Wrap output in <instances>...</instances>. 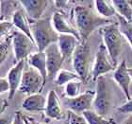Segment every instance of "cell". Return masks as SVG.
<instances>
[{"label":"cell","instance_id":"31","mask_svg":"<svg viewBox=\"0 0 132 124\" xmlns=\"http://www.w3.org/2000/svg\"><path fill=\"white\" fill-rule=\"evenodd\" d=\"M13 124H25L24 119H23V115L19 112H16L15 116L13 119Z\"/></svg>","mask_w":132,"mask_h":124},{"label":"cell","instance_id":"36","mask_svg":"<svg viewBox=\"0 0 132 124\" xmlns=\"http://www.w3.org/2000/svg\"><path fill=\"white\" fill-rule=\"evenodd\" d=\"M1 114H3V112H4V107H7V102L6 101H3L2 100V102H1Z\"/></svg>","mask_w":132,"mask_h":124},{"label":"cell","instance_id":"35","mask_svg":"<svg viewBox=\"0 0 132 124\" xmlns=\"http://www.w3.org/2000/svg\"><path fill=\"white\" fill-rule=\"evenodd\" d=\"M23 119H24V122H25V124H33L32 122L30 121V119H28V118H27V116H23Z\"/></svg>","mask_w":132,"mask_h":124},{"label":"cell","instance_id":"37","mask_svg":"<svg viewBox=\"0 0 132 124\" xmlns=\"http://www.w3.org/2000/svg\"><path fill=\"white\" fill-rule=\"evenodd\" d=\"M28 119H30V121L32 122L33 124H46V123H42V122H39V121H36L35 119H32V118H28Z\"/></svg>","mask_w":132,"mask_h":124},{"label":"cell","instance_id":"34","mask_svg":"<svg viewBox=\"0 0 132 124\" xmlns=\"http://www.w3.org/2000/svg\"><path fill=\"white\" fill-rule=\"evenodd\" d=\"M122 124H132V115H130L127 119H126L124 120V122Z\"/></svg>","mask_w":132,"mask_h":124},{"label":"cell","instance_id":"15","mask_svg":"<svg viewBox=\"0 0 132 124\" xmlns=\"http://www.w3.org/2000/svg\"><path fill=\"white\" fill-rule=\"evenodd\" d=\"M52 24L58 33L73 35L81 43V37H80L79 32L77 30V28L73 27L61 12H55L53 14Z\"/></svg>","mask_w":132,"mask_h":124},{"label":"cell","instance_id":"26","mask_svg":"<svg viewBox=\"0 0 132 124\" xmlns=\"http://www.w3.org/2000/svg\"><path fill=\"white\" fill-rule=\"evenodd\" d=\"M81 81H73L67 83L65 86V95L67 98H75L79 96V91L81 88Z\"/></svg>","mask_w":132,"mask_h":124},{"label":"cell","instance_id":"5","mask_svg":"<svg viewBox=\"0 0 132 124\" xmlns=\"http://www.w3.org/2000/svg\"><path fill=\"white\" fill-rule=\"evenodd\" d=\"M112 106L111 91L104 76H100L96 80V91L94 100V110L98 115L107 116Z\"/></svg>","mask_w":132,"mask_h":124},{"label":"cell","instance_id":"24","mask_svg":"<svg viewBox=\"0 0 132 124\" xmlns=\"http://www.w3.org/2000/svg\"><path fill=\"white\" fill-rule=\"evenodd\" d=\"M118 21L120 32L122 33V35H124L128 40L130 46L132 47V23L127 21L120 15H118Z\"/></svg>","mask_w":132,"mask_h":124},{"label":"cell","instance_id":"33","mask_svg":"<svg viewBox=\"0 0 132 124\" xmlns=\"http://www.w3.org/2000/svg\"><path fill=\"white\" fill-rule=\"evenodd\" d=\"M55 5L57 8H65L66 6H67V4H68V1H66V0H59V1H55Z\"/></svg>","mask_w":132,"mask_h":124},{"label":"cell","instance_id":"28","mask_svg":"<svg viewBox=\"0 0 132 124\" xmlns=\"http://www.w3.org/2000/svg\"><path fill=\"white\" fill-rule=\"evenodd\" d=\"M13 23L12 22H8V21H1L0 23V36L1 39L4 38V36L7 37L8 33L11 31V30L13 27Z\"/></svg>","mask_w":132,"mask_h":124},{"label":"cell","instance_id":"23","mask_svg":"<svg viewBox=\"0 0 132 124\" xmlns=\"http://www.w3.org/2000/svg\"><path fill=\"white\" fill-rule=\"evenodd\" d=\"M82 116L88 124H111L110 120L98 115L95 111H85L82 114Z\"/></svg>","mask_w":132,"mask_h":124},{"label":"cell","instance_id":"17","mask_svg":"<svg viewBox=\"0 0 132 124\" xmlns=\"http://www.w3.org/2000/svg\"><path fill=\"white\" fill-rule=\"evenodd\" d=\"M47 98L42 95V94H35L28 96L24 99L22 103L23 109H25L28 112H33V113H39L45 111L46 107Z\"/></svg>","mask_w":132,"mask_h":124},{"label":"cell","instance_id":"10","mask_svg":"<svg viewBox=\"0 0 132 124\" xmlns=\"http://www.w3.org/2000/svg\"><path fill=\"white\" fill-rule=\"evenodd\" d=\"M108 54H109V52H108L105 45H99L94 64L93 66V69H92V76H93V80L94 82H96V80L100 76L107 74L114 69V65L111 62H110V60L108 58Z\"/></svg>","mask_w":132,"mask_h":124},{"label":"cell","instance_id":"3","mask_svg":"<svg viewBox=\"0 0 132 124\" xmlns=\"http://www.w3.org/2000/svg\"><path fill=\"white\" fill-rule=\"evenodd\" d=\"M100 31L111 63L114 67H117L123 47V39H122V33L119 30V24L111 23L110 25L103 27Z\"/></svg>","mask_w":132,"mask_h":124},{"label":"cell","instance_id":"32","mask_svg":"<svg viewBox=\"0 0 132 124\" xmlns=\"http://www.w3.org/2000/svg\"><path fill=\"white\" fill-rule=\"evenodd\" d=\"M13 119H11L10 116H1V119H0V124H13Z\"/></svg>","mask_w":132,"mask_h":124},{"label":"cell","instance_id":"14","mask_svg":"<svg viewBox=\"0 0 132 124\" xmlns=\"http://www.w3.org/2000/svg\"><path fill=\"white\" fill-rule=\"evenodd\" d=\"M113 79L121 87V89L127 97V99L128 100L131 99L129 93V85L130 83L132 82V79L129 72H128V67L127 66L126 61H122V63L116 67V70L113 74Z\"/></svg>","mask_w":132,"mask_h":124},{"label":"cell","instance_id":"38","mask_svg":"<svg viewBox=\"0 0 132 124\" xmlns=\"http://www.w3.org/2000/svg\"><path fill=\"white\" fill-rule=\"evenodd\" d=\"M128 72H129L130 76H131V79H132V67H129L128 68Z\"/></svg>","mask_w":132,"mask_h":124},{"label":"cell","instance_id":"4","mask_svg":"<svg viewBox=\"0 0 132 124\" xmlns=\"http://www.w3.org/2000/svg\"><path fill=\"white\" fill-rule=\"evenodd\" d=\"M91 47L88 42H81L78 44L73 55V66L75 71L83 83H86L89 78L91 66Z\"/></svg>","mask_w":132,"mask_h":124},{"label":"cell","instance_id":"18","mask_svg":"<svg viewBox=\"0 0 132 124\" xmlns=\"http://www.w3.org/2000/svg\"><path fill=\"white\" fill-rule=\"evenodd\" d=\"M12 23L20 31L25 33L26 35H28L34 42V38H33L32 32L30 30V23L27 16L25 10L23 8L17 9L16 11H14L13 15H12Z\"/></svg>","mask_w":132,"mask_h":124},{"label":"cell","instance_id":"29","mask_svg":"<svg viewBox=\"0 0 132 124\" xmlns=\"http://www.w3.org/2000/svg\"><path fill=\"white\" fill-rule=\"evenodd\" d=\"M118 112L122 114H131L132 115V99L126 102L125 104L121 105L118 108Z\"/></svg>","mask_w":132,"mask_h":124},{"label":"cell","instance_id":"11","mask_svg":"<svg viewBox=\"0 0 132 124\" xmlns=\"http://www.w3.org/2000/svg\"><path fill=\"white\" fill-rule=\"evenodd\" d=\"M23 9L25 10L29 23L42 19L44 12L47 7L48 1L46 0H22L20 1Z\"/></svg>","mask_w":132,"mask_h":124},{"label":"cell","instance_id":"27","mask_svg":"<svg viewBox=\"0 0 132 124\" xmlns=\"http://www.w3.org/2000/svg\"><path fill=\"white\" fill-rule=\"evenodd\" d=\"M68 123L69 124H88L83 116L69 111L68 112Z\"/></svg>","mask_w":132,"mask_h":124},{"label":"cell","instance_id":"20","mask_svg":"<svg viewBox=\"0 0 132 124\" xmlns=\"http://www.w3.org/2000/svg\"><path fill=\"white\" fill-rule=\"evenodd\" d=\"M111 2L118 15L125 18L128 22L132 23V8L128 1L127 0V1L126 0H113Z\"/></svg>","mask_w":132,"mask_h":124},{"label":"cell","instance_id":"6","mask_svg":"<svg viewBox=\"0 0 132 124\" xmlns=\"http://www.w3.org/2000/svg\"><path fill=\"white\" fill-rule=\"evenodd\" d=\"M36 44L28 35L20 31H15L12 33V49L15 58V63L22 60L28 59L32 54Z\"/></svg>","mask_w":132,"mask_h":124},{"label":"cell","instance_id":"25","mask_svg":"<svg viewBox=\"0 0 132 124\" xmlns=\"http://www.w3.org/2000/svg\"><path fill=\"white\" fill-rule=\"evenodd\" d=\"M11 46H12V34L5 37V39H1V44H0V62L1 63H3V62L8 57Z\"/></svg>","mask_w":132,"mask_h":124},{"label":"cell","instance_id":"13","mask_svg":"<svg viewBox=\"0 0 132 124\" xmlns=\"http://www.w3.org/2000/svg\"><path fill=\"white\" fill-rule=\"evenodd\" d=\"M44 113L49 119L61 120L65 118L62 108H61V100L59 99L55 90H50L47 95V102Z\"/></svg>","mask_w":132,"mask_h":124},{"label":"cell","instance_id":"12","mask_svg":"<svg viewBox=\"0 0 132 124\" xmlns=\"http://www.w3.org/2000/svg\"><path fill=\"white\" fill-rule=\"evenodd\" d=\"M28 61V59L22 60L19 63H15L13 67H11V70L8 73V79L10 85H11V90L9 92V99H13L14 95L16 93L17 90H19L20 84L22 82V78L24 71H25V65L26 63Z\"/></svg>","mask_w":132,"mask_h":124},{"label":"cell","instance_id":"30","mask_svg":"<svg viewBox=\"0 0 132 124\" xmlns=\"http://www.w3.org/2000/svg\"><path fill=\"white\" fill-rule=\"evenodd\" d=\"M10 90H11V85L8 79L2 77L0 80V93L3 94L5 92H10Z\"/></svg>","mask_w":132,"mask_h":124},{"label":"cell","instance_id":"2","mask_svg":"<svg viewBox=\"0 0 132 124\" xmlns=\"http://www.w3.org/2000/svg\"><path fill=\"white\" fill-rule=\"evenodd\" d=\"M30 30L32 32L37 50L44 52V50L52 44L58 43L60 34L53 27L52 19L44 18L30 23Z\"/></svg>","mask_w":132,"mask_h":124},{"label":"cell","instance_id":"22","mask_svg":"<svg viewBox=\"0 0 132 124\" xmlns=\"http://www.w3.org/2000/svg\"><path fill=\"white\" fill-rule=\"evenodd\" d=\"M73 81H81L79 76L76 72H71L68 70H61L56 78V84L57 85H64Z\"/></svg>","mask_w":132,"mask_h":124},{"label":"cell","instance_id":"16","mask_svg":"<svg viewBox=\"0 0 132 124\" xmlns=\"http://www.w3.org/2000/svg\"><path fill=\"white\" fill-rule=\"evenodd\" d=\"M80 42L75 36L69 34H60L58 46L63 60H68L74 55V52Z\"/></svg>","mask_w":132,"mask_h":124},{"label":"cell","instance_id":"9","mask_svg":"<svg viewBox=\"0 0 132 124\" xmlns=\"http://www.w3.org/2000/svg\"><path fill=\"white\" fill-rule=\"evenodd\" d=\"M46 55V65H47V74L48 78L54 80L57 78V75L61 70V66L64 60L62 58L58 43L52 44L44 50Z\"/></svg>","mask_w":132,"mask_h":124},{"label":"cell","instance_id":"8","mask_svg":"<svg viewBox=\"0 0 132 124\" xmlns=\"http://www.w3.org/2000/svg\"><path fill=\"white\" fill-rule=\"evenodd\" d=\"M94 98H95V91L88 90L75 98H65L64 103L70 111L79 115L83 114L85 111L90 110L92 105L94 104Z\"/></svg>","mask_w":132,"mask_h":124},{"label":"cell","instance_id":"7","mask_svg":"<svg viewBox=\"0 0 132 124\" xmlns=\"http://www.w3.org/2000/svg\"><path fill=\"white\" fill-rule=\"evenodd\" d=\"M45 85L44 80L41 73L33 67H29L24 71L22 82L20 84L19 90L28 96L40 94Z\"/></svg>","mask_w":132,"mask_h":124},{"label":"cell","instance_id":"1","mask_svg":"<svg viewBox=\"0 0 132 124\" xmlns=\"http://www.w3.org/2000/svg\"><path fill=\"white\" fill-rule=\"evenodd\" d=\"M77 30L81 37V42H87L90 35L96 28H103L111 24V21L108 18L96 14L91 8L84 6H76L73 10Z\"/></svg>","mask_w":132,"mask_h":124},{"label":"cell","instance_id":"39","mask_svg":"<svg viewBox=\"0 0 132 124\" xmlns=\"http://www.w3.org/2000/svg\"><path fill=\"white\" fill-rule=\"evenodd\" d=\"M128 1V3H129V5L131 6V8H132V0H127Z\"/></svg>","mask_w":132,"mask_h":124},{"label":"cell","instance_id":"21","mask_svg":"<svg viewBox=\"0 0 132 124\" xmlns=\"http://www.w3.org/2000/svg\"><path fill=\"white\" fill-rule=\"evenodd\" d=\"M94 5H95V9H96L99 15L104 17V18H108L109 19V17H111L117 13L111 1L97 0V1L94 2Z\"/></svg>","mask_w":132,"mask_h":124},{"label":"cell","instance_id":"19","mask_svg":"<svg viewBox=\"0 0 132 124\" xmlns=\"http://www.w3.org/2000/svg\"><path fill=\"white\" fill-rule=\"evenodd\" d=\"M29 65L36 70H38L41 75L43 76L44 80V83H46V80L48 78L47 74V65H46V55L45 52L37 51L35 53H32L28 59Z\"/></svg>","mask_w":132,"mask_h":124}]
</instances>
